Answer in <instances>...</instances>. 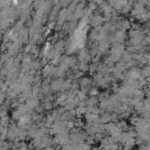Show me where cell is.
I'll use <instances>...</instances> for the list:
<instances>
[]
</instances>
